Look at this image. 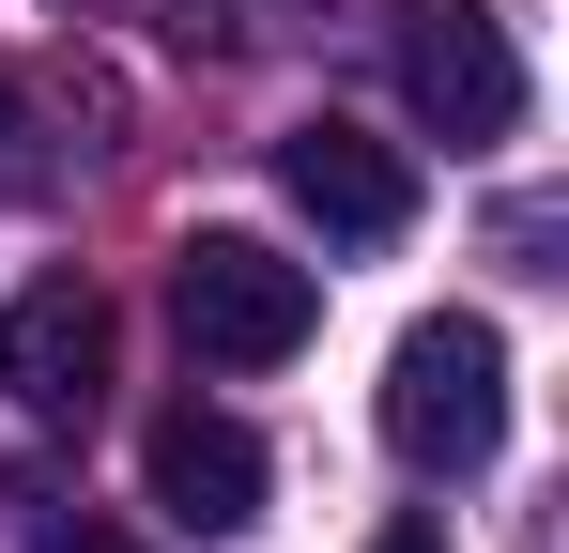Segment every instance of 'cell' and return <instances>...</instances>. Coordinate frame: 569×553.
I'll list each match as a JSON object with an SVG mask.
<instances>
[{
    "mask_svg": "<svg viewBox=\"0 0 569 553\" xmlns=\"http://www.w3.org/2000/svg\"><path fill=\"white\" fill-rule=\"evenodd\" d=\"M385 446L416 461V476H477V461L508 446V339L477 308L400 323V354H385Z\"/></svg>",
    "mask_w": 569,
    "mask_h": 553,
    "instance_id": "obj_2",
    "label": "cell"
},
{
    "mask_svg": "<svg viewBox=\"0 0 569 553\" xmlns=\"http://www.w3.org/2000/svg\"><path fill=\"white\" fill-rule=\"evenodd\" d=\"M139 476H154V507H170L186 539H247V523H262V431H247V415H216V400L154 415Z\"/></svg>",
    "mask_w": 569,
    "mask_h": 553,
    "instance_id": "obj_6",
    "label": "cell"
},
{
    "mask_svg": "<svg viewBox=\"0 0 569 553\" xmlns=\"http://www.w3.org/2000/svg\"><path fill=\"white\" fill-rule=\"evenodd\" d=\"M0 400H16L31 431H78L108 400V292L93 276H31V292L0 308Z\"/></svg>",
    "mask_w": 569,
    "mask_h": 553,
    "instance_id": "obj_5",
    "label": "cell"
},
{
    "mask_svg": "<svg viewBox=\"0 0 569 553\" xmlns=\"http://www.w3.org/2000/svg\"><path fill=\"white\" fill-rule=\"evenodd\" d=\"M0 170H31V154H16V78H0Z\"/></svg>",
    "mask_w": 569,
    "mask_h": 553,
    "instance_id": "obj_9",
    "label": "cell"
},
{
    "mask_svg": "<svg viewBox=\"0 0 569 553\" xmlns=\"http://www.w3.org/2000/svg\"><path fill=\"white\" fill-rule=\"evenodd\" d=\"M370 553H447V523H385V539Z\"/></svg>",
    "mask_w": 569,
    "mask_h": 553,
    "instance_id": "obj_8",
    "label": "cell"
},
{
    "mask_svg": "<svg viewBox=\"0 0 569 553\" xmlns=\"http://www.w3.org/2000/svg\"><path fill=\"white\" fill-rule=\"evenodd\" d=\"M31 553H139V539H108V523H47Z\"/></svg>",
    "mask_w": 569,
    "mask_h": 553,
    "instance_id": "obj_7",
    "label": "cell"
},
{
    "mask_svg": "<svg viewBox=\"0 0 569 553\" xmlns=\"http://www.w3.org/2000/svg\"><path fill=\"white\" fill-rule=\"evenodd\" d=\"M278 184H292V215H308L323 247H400V231H416V154L370 139V123H339V108H308L278 139Z\"/></svg>",
    "mask_w": 569,
    "mask_h": 553,
    "instance_id": "obj_4",
    "label": "cell"
},
{
    "mask_svg": "<svg viewBox=\"0 0 569 553\" xmlns=\"http://www.w3.org/2000/svg\"><path fill=\"white\" fill-rule=\"evenodd\" d=\"M170 323H186L200 369H292L323 339V276L262 231H186L170 247Z\"/></svg>",
    "mask_w": 569,
    "mask_h": 553,
    "instance_id": "obj_1",
    "label": "cell"
},
{
    "mask_svg": "<svg viewBox=\"0 0 569 553\" xmlns=\"http://www.w3.org/2000/svg\"><path fill=\"white\" fill-rule=\"evenodd\" d=\"M385 62H400V108L447 154H492L523 123V47H508L492 0H385Z\"/></svg>",
    "mask_w": 569,
    "mask_h": 553,
    "instance_id": "obj_3",
    "label": "cell"
}]
</instances>
